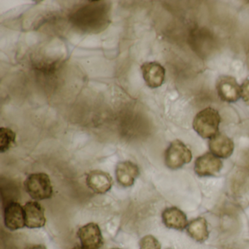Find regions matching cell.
<instances>
[{
  "label": "cell",
  "mask_w": 249,
  "mask_h": 249,
  "mask_svg": "<svg viewBox=\"0 0 249 249\" xmlns=\"http://www.w3.org/2000/svg\"><path fill=\"white\" fill-rule=\"evenodd\" d=\"M220 123L219 113L212 107H206L195 116L193 128L204 139H211L218 133Z\"/></svg>",
  "instance_id": "1"
},
{
  "label": "cell",
  "mask_w": 249,
  "mask_h": 249,
  "mask_svg": "<svg viewBox=\"0 0 249 249\" xmlns=\"http://www.w3.org/2000/svg\"><path fill=\"white\" fill-rule=\"evenodd\" d=\"M26 191L35 200L50 199L53 195V186L50 178L46 173H33L25 180Z\"/></svg>",
  "instance_id": "2"
},
{
  "label": "cell",
  "mask_w": 249,
  "mask_h": 249,
  "mask_svg": "<svg viewBox=\"0 0 249 249\" xmlns=\"http://www.w3.org/2000/svg\"><path fill=\"white\" fill-rule=\"evenodd\" d=\"M192 160V151L178 140L173 141L164 154L165 164L171 170H178L190 162Z\"/></svg>",
  "instance_id": "3"
},
{
  "label": "cell",
  "mask_w": 249,
  "mask_h": 249,
  "mask_svg": "<svg viewBox=\"0 0 249 249\" xmlns=\"http://www.w3.org/2000/svg\"><path fill=\"white\" fill-rule=\"evenodd\" d=\"M78 238L84 249H100L103 244V237L100 227L95 223H89L78 230Z\"/></svg>",
  "instance_id": "4"
},
{
  "label": "cell",
  "mask_w": 249,
  "mask_h": 249,
  "mask_svg": "<svg viewBox=\"0 0 249 249\" xmlns=\"http://www.w3.org/2000/svg\"><path fill=\"white\" fill-rule=\"evenodd\" d=\"M218 97L226 103H235L241 97V89L235 78L229 75H223L216 83Z\"/></svg>",
  "instance_id": "5"
},
{
  "label": "cell",
  "mask_w": 249,
  "mask_h": 249,
  "mask_svg": "<svg viewBox=\"0 0 249 249\" xmlns=\"http://www.w3.org/2000/svg\"><path fill=\"white\" fill-rule=\"evenodd\" d=\"M5 225L11 231L20 230L26 226L24 209L16 201L7 202L4 208Z\"/></svg>",
  "instance_id": "6"
},
{
  "label": "cell",
  "mask_w": 249,
  "mask_h": 249,
  "mask_svg": "<svg viewBox=\"0 0 249 249\" xmlns=\"http://www.w3.org/2000/svg\"><path fill=\"white\" fill-rule=\"evenodd\" d=\"M222 167V161L212 153H205L198 157L195 163V173L199 177L215 176Z\"/></svg>",
  "instance_id": "7"
},
{
  "label": "cell",
  "mask_w": 249,
  "mask_h": 249,
  "mask_svg": "<svg viewBox=\"0 0 249 249\" xmlns=\"http://www.w3.org/2000/svg\"><path fill=\"white\" fill-rule=\"evenodd\" d=\"M141 71L145 84L150 88L161 87L165 79V69L158 62H145L141 66Z\"/></svg>",
  "instance_id": "8"
},
{
  "label": "cell",
  "mask_w": 249,
  "mask_h": 249,
  "mask_svg": "<svg viewBox=\"0 0 249 249\" xmlns=\"http://www.w3.org/2000/svg\"><path fill=\"white\" fill-rule=\"evenodd\" d=\"M139 175V168L132 161H121L116 166V180L124 187L132 186Z\"/></svg>",
  "instance_id": "9"
},
{
  "label": "cell",
  "mask_w": 249,
  "mask_h": 249,
  "mask_svg": "<svg viewBox=\"0 0 249 249\" xmlns=\"http://www.w3.org/2000/svg\"><path fill=\"white\" fill-rule=\"evenodd\" d=\"M87 186L97 194L106 193L111 189L113 180L108 173L102 170H93L87 177Z\"/></svg>",
  "instance_id": "10"
},
{
  "label": "cell",
  "mask_w": 249,
  "mask_h": 249,
  "mask_svg": "<svg viewBox=\"0 0 249 249\" xmlns=\"http://www.w3.org/2000/svg\"><path fill=\"white\" fill-rule=\"evenodd\" d=\"M209 148L211 153L218 158L227 159L231 157L234 151L232 140L223 133H218L209 141Z\"/></svg>",
  "instance_id": "11"
},
{
  "label": "cell",
  "mask_w": 249,
  "mask_h": 249,
  "mask_svg": "<svg viewBox=\"0 0 249 249\" xmlns=\"http://www.w3.org/2000/svg\"><path fill=\"white\" fill-rule=\"evenodd\" d=\"M26 227L30 229L41 228L46 224L44 209L36 201L27 202L24 207Z\"/></svg>",
  "instance_id": "12"
},
{
  "label": "cell",
  "mask_w": 249,
  "mask_h": 249,
  "mask_svg": "<svg viewBox=\"0 0 249 249\" xmlns=\"http://www.w3.org/2000/svg\"><path fill=\"white\" fill-rule=\"evenodd\" d=\"M163 223L167 228L176 230H184L188 226L186 214L177 207L166 208L161 214Z\"/></svg>",
  "instance_id": "13"
},
{
  "label": "cell",
  "mask_w": 249,
  "mask_h": 249,
  "mask_svg": "<svg viewBox=\"0 0 249 249\" xmlns=\"http://www.w3.org/2000/svg\"><path fill=\"white\" fill-rule=\"evenodd\" d=\"M187 232L192 238L196 241L202 243L209 237L208 223L203 217H199L192 220L188 224Z\"/></svg>",
  "instance_id": "14"
},
{
  "label": "cell",
  "mask_w": 249,
  "mask_h": 249,
  "mask_svg": "<svg viewBox=\"0 0 249 249\" xmlns=\"http://www.w3.org/2000/svg\"><path fill=\"white\" fill-rule=\"evenodd\" d=\"M15 132L9 128L2 127L0 129V151L6 152L16 143Z\"/></svg>",
  "instance_id": "15"
},
{
  "label": "cell",
  "mask_w": 249,
  "mask_h": 249,
  "mask_svg": "<svg viewBox=\"0 0 249 249\" xmlns=\"http://www.w3.org/2000/svg\"><path fill=\"white\" fill-rule=\"evenodd\" d=\"M140 249H161V244L154 236L146 235L140 241Z\"/></svg>",
  "instance_id": "16"
},
{
  "label": "cell",
  "mask_w": 249,
  "mask_h": 249,
  "mask_svg": "<svg viewBox=\"0 0 249 249\" xmlns=\"http://www.w3.org/2000/svg\"><path fill=\"white\" fill-rule=\"evenodd\" d=\"M241 97L244 103L249 106V78L242 84L241 87Z\"/></svg>",
  "instance_id": "17"
},
{
  "label": "cell",
  "mask_w": 249,
  "mask_h": 249,
  "mask_svg": "<svg viewBox=\"0 0 249 249\" xmlns=\"http://www.w3.org/2000/svg\"><path fill=\"white\" fill-rule=\"evenodd\" d=\"M27 249H47L46 246L41 244L33 245V246H29Z\"/></svg>",
  "instance_id": "18"
},
{
  "label": "cell",
  "mask_w": 249,
  "mask_h": 249,
  "mask_svg": "<svg viewBox=\"0 0 249 249\" xmlns=\"http://www.w3.org/2000/svg\"><path fill=\"white\" fill-rule=\"evenodd\" d=\"M83 249L82 247H81V246H75V247H74L73 249Z\"/></svg>",
  "instance_id": "19"
},
{
  "label": "cell",
  "mask_w": 249,
  "mask_h": 249,
  "mask_svg": "<svg viewBox=\"0 0 249 249\" xmlns=\"http://www.w3.org/2000/svg\"><path fill=\"white\" fill-rule=\"evenodd\" d=\"M118 249V248H114V249Z\"/></svg>",
  "instance_id": "20"
}]
</instances>
